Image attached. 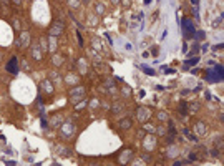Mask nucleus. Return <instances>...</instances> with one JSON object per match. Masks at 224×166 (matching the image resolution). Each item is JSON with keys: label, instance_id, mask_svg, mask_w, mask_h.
Wrapping results in <instances>:
<instances>
[{"label": "nucleus", "instance_id": "nucleus-19", "mask_svg": "<svg viewBox=\"0 0 224 166\" xmlns=\"http://www.w3.org/2000/svg\"><path fill=\"white\" fill-rule=\"evenodd\" d=\"M96 12H98V13H103V5H96Z\"/></svg>", "mask_w": 224, "mask_h": 166}, {"label": "nucleus", "instance_id": "nucleus-1", "mask_svg": "<svg viewBox=\"0 0 224 166\" xmlns=\"http://www.w3.org/2000/svg\"><path fill=\"white\" fill-rule=\"evenodd\" d=\"M136 116H138L139 121L145 123L146 120H149V116H151V110H149V108H145V106H139L138 111H136Z\"/></svg>", "mask_w": 224, "mask_h": 166}, {"label": "nucleus", "instance_id": "nucleus-18", "mask_svg": "<svg viewBox=\"0 0 224 166\" xmlns=\"http://www.w3.org/2000/svg\"><path fill=\"white\" fill-rule=\"evenodd\" d=\"M71 7H78V0H68Z\"/></svg>", "mask_w": 224, "mask_h": 166}, {"label": "nucleus", "instance_id": "nucleus-14", "mask_svg": "<svg viewBox=\"0 0 224 166\" xmlns=\"http://www.w3.org/2000/svg\"><path fill=\"white\" fill-rule=\"evenodd\" d=\"M78 68H80V72H82V73H85V72H86V67H85V60L78 61Z\"/></svg>", "mask_w": 224, "mask_h": 166}, {"label": "nucleus", "instance_id": "nucleus-22", "mask_svg": "<svg viewBox=\"0 0 224 166\" xmlns=\"http://www.w3.org/2000/svg\"><path fill=\"white\" fill-rule=\"evenodd\" d=\"M2 2H4V4H8V2H10V0H2Z\"/></svg>", "mask_w": 224, "mask_h": 166}, {"label": "nucleus", "instance_id": "nucleus-17", "mask_svg": "<svg viewBox=\"0 0 224 166\" xmlns=\"http://www.w3.org/2000/svg\"><path fill=\"white\" fill-rule=\"evenodd\" d=\"M123 95L124 96H130V88L128 87H123Z\"/></svg>", "mask_w": 224, "mask_h": 166}, {"label": "nucleus", "instance_id": "nucleus-15", "mask_svg": "<svg viewBox=\"0 0 224 166\" xmlns=\"http://www.w3.org/2000/svg\"><path fill=\"white\" fill-rule=\"evenodd\" d=\"M12 25H13V28H15V30H17V32H18V30H20V28H22V27H20V22H18L17 18H15L13 22H12Z\"/></svg>", "mask_w": 224, "mask_h": 166}, {"label": "nucleus", "instance_id": "nucleus-6", "mask_svg": "<svg viewBox=\"0 0 224 166\" xmlns=\"http://www.w3.org/2000/svg\"><path fill=\"white\" fill-rule=\"evenodd\" d=\"M7 70H8L10 73H17V72H18V61H17V58H15V57H12L10 60H8Z\"/></svg>", "mask_w": 224, "mask_h": 166}, {"label": "nucleus", "instance_id": "nucleus-21", "mask_svg": "<svg viewBox=\"0 0 224 166\" xmlns=\"http://www.w3.org/2000/svg\"><path fill=\"white\" fill-rule=\"evenodd\" d=\"M13 4H15V5H20V4H22V0H13Z\"/></svg>", "mask_w": 224, "mask_h": 166}, {"label": "nucleus", "instance_id": "nucleus-16", "mask_svg": "<svg viewBox=\"0 0 224 166\" xmlns=\"http://www.w3.org/2000/svg\"><path fill=\"white\" fill-rule=\"evenodd\" d=\"M143 128H145V130H148L149 133H153V131H154V126H153V125H145Z\"/></svg>", "mask_w": 224, "mask_h": 166}, {"label": "nucleus", "instance_id": "nucleus-11", "mask_svg": "<svg viewBox=\"0 0 224 166\" xmlns=\"http://www.w3.org/2000/svg\"><path fill=\"white\" fill-rule=\"evenodd\" d=\"M48 40H50V52H55V48H57V38L52 35Z\"/></svg>", "mask_w": 224, "mask_h": 166}, {"label": "nucleus", "instance_id": "nucleus-5", "mask_svg": "<svg viewBox=\"0 0 224 166\" xmlns=\"http://www.w3.org/2000/svg\"><path fill=\"white\" fill-rule=\"evenodd\" d=\"M194 133H196V135H199V136H204V135L208 133L206 125H204L203 121H198V123L194 125Z\"/></svg>", "mask_w": 224, "mask_h": 166}, {"label": "nucleus", "instance_id": "nucleus-3", "mask_svg": "<svg viewBox=\"0 0 224 166\" xmlns=\"http://www.w3.org/2000/svg\"><path fill=\"white\" fill-rule=\"evenodd\" d=\"M15 45H17V47H28V45H30V33L28 32H23L20 38L15 42Z\"/></svg>", "mask_w": 224, "mask_h": 166}, {"label": "nucleus", "instance_id": "nucleus-20", "mask_svg": "<svg viewBox=\"0 0 224 166\" xmlns=\"http://www.w3.org/2000/svg\"><path fill=\"white\" fill-rule=\"evenodd\" d=\"M90 105H91V108H96V105H98V101H96V100H93L91 103H90Z\"/></svg>", "mask_w": 224, "mask_h": 166}, {"label": "nucleus", "instance_id": "nucleus-12", "mask_svg": "<svg viewBox=\"0 0 224 166\" xmlns=\"http://www.w3.org/2000/svg\"><path fill=\"white\" fill-rule=\"evenodd\" d=\"M158 120H161V121H168V113L160 111V113H158Z\"/></svg>", "mask_w": 224, "mask_h": 166}, {"label": "nucleus", "instance_id": "nucleus-10", "mask_svg": "<svg viewBox=\"0 0 224 166\" xmlns=\"http://www.w3.org/2000/svg\"><path fill=\"white\" fill-rule=\"evenodd\" d=\"M32 53H33V58H35V60H40V58H42V52L38 50V45H33Z\"/></svg>", "mask_w": 224, "mask_h": 166}, {"label": "nucleus", "instance_id": "nucleus-23", "mask_svg": "<svg viewBox=\"0 0 224 166\" xmlns=\"http://www.w3.org/2000/svg\"><path fill=\"white\" fill-rule=\"evenodd\" d=\"M111 2H113V4H118V0H111Z\"/></svg>", "mask_w": 224, "mask_h": 166}, {"label": "nucleus", "instance_id": "nucleus-24", "mask_svg": "<svg viewBox=\"0 0 224 166\" xmlns=\"http://www.w3.org/2000/svg\"><path fill=\"white\" fill-rule=\"evenodd\" d=\"M85 2H90V0H85Z\"/></svg>", "mask_w": 224, "mask_h": 166}, {"label": "nucleus", "instance_id": "nucleus-13", "mask_svg": "<svg viewBox=\"0 0 224 166\" xmlns=\"http://www.w3.org/2000/svg\"><path fill=\"white\" fill-rule=\"evenodd\" d=\"M123 110V105L121 103H115L113 105V113H118V111H121Z\"/></svg>", "mask_w": 224, "mask_h": 166}, {"label": "nucleus", "instance_id": "nucleus-9", "mask_svg": "<svg viewBox=\"0 0 224 166\" xmlns=\"http://www.w3.org/2000/svg\"><path fill=\"white\" fill-rule=\"evenodd\" d=\"M131 118H124V120H121L120 121V128H123V130H128L130 126H131Z\"/></svg>", "mask_w": 224, "mask_h": 166}, {"label": "nucleus", "instance_id": "nucleus-4", "mask_svg": "<svg viewBox=\"0 0 224 166\" xmlns=\"http://www.w3.org/2000/svg\"><path fill=\"white\" fill-rule=\"evenodd\" d=\"M63 32V23L61 22H53L52 23V28H50V35H60Z\"/></svg>", "mask_w": 224, "mask_h": 166}, {"label": "nucleus", "instance_id": "nucleus-2", "mask_svg": "<svg viewBox=\"0 0 224 166\" xmlns=\"http://www.w3.org/2000/svg\"><path fill=\"white\" fill-rule=\"evenodd\" d=\"M83 96H85V88L83 87H76L70 91V98L73 101H78V98H83Z\"/></svg>", "mask_w": 224, "mask_h": 166}, {"label": "nucleus", "instance_id": "nucleus-7", "mask_svg": "<svg viewBox=\"0 0 224 166\" xmlns=\"http://www.w3.org/2000/svg\"><path fill=\"white\" fill-rule=\"evenodd\" d=\"M40 88H43V90L46 91V95H52L53 93V87H52V83H50V80H45V82L40 85Z\"/></svg>", "mask_w": 224, "mask_h": 166}, {"label": "nucleus", "instance_id": "nucleus-8", "mask_svg": "<svg viewBox=\"0 0 224 166\" xmlns=\"http://www.w3.org/2000/svg\"><path fill=\"white\" fill-rule=\"evenodd\" d=\"M131 158H133V151H124L123 155L120 156V163H128Z\"/></svg>", "mask_w": 224, "mask_h": 166}]
</instances>
